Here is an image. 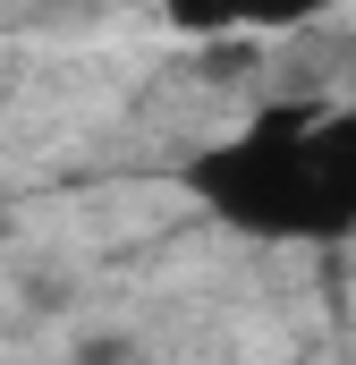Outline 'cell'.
<instances>
[{
  "label": "cell",
  "mask_w": 356,
  "mask_h": 365,
  "mask_svg": "<svg viewBox=\"0 0 356 365\" xmlns=\"http://www.w3.org/2000/svg\"><path fill=\"white\" fill-rule=\"evenodd\" d=\"M153 9L170 17L178 34L221 43V34H288V26H314L331 0H153Z\"/></svg>",
  "instance_id": "2"
},
{
  "label": "cell",
  "mask_w": 356,
  "mask_h": 365,
  "mask_svg": "<svg viewBox=\"0 0 356 365\" xmlns=\"http://www.w3.org/2000/svg\"><path fill=\"white\" fill-rule=\"evenodd\" d=\"M178 187L238 238L331 247L356 238V110L340 102H271L238 136L178 162Z\"/></svg>",
  "instance_id": "1"
}]
</instances>
